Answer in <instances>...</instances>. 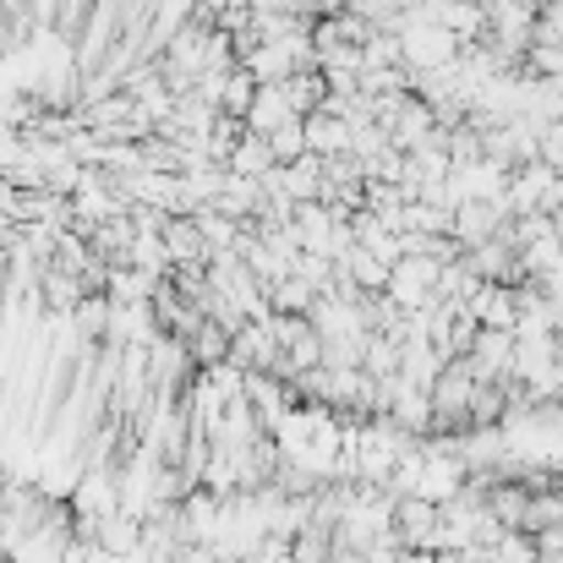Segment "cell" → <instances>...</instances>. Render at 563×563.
Returning <instances> with one entry per match:
<instances>
[{"mask_svg": "<svg viewBox=\"0 0 563 563\" xmlns=\"http://www.w3.org/2000/svg\"><path fill=\"white\" fill-rule=\"evenodd\" d=\"M454 55H460V38L443 33V27H432V22H421V16H416V27L399 38V60H405L410 71H438V66H449Z\"/></svg>", "mask_w": 563, "mask_h": 563, "instance_id": "cell-1", "label": "cell"}, {"mask_svg": "<svg viewBox=\"0 0 563 563\" xmlns=\"http://www.w3.org/2000/svg\"><path fill=\"white\" fill-rule=\"evenodd\" d=\"M301 137L318 148V154H329V159H340V154H351V126L345 121H334V115H307V126H301Z\"/></svg>", "mask_w": 563, "mask_h": 563, "instance_id": "cell-2", "label": "cell"}, {"mask_svg": "<svg viewBox=\"0 0 563 563\" xmlns=\"http://www.w3.org/2000/svg\"><path fill=\"white\" fill-rule=\"evenodd\" d=\"M268 159H274V148H263V143H257V137H252V143H246V148H241V165H246V170H263V165H268Z\"/></svg>", "mask_w": 563, "mask_h": 563, "instance_id": "cell-3", "label": "cell"}]
</instances>
